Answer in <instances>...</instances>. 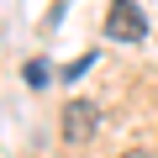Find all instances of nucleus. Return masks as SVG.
Here are the masks:
<instances>
[{
  "mask_svg": "<svg viewBox=\"0 0 158 158\" xmlns=\"http://www.w3.org/2000/svg\"><path fill=\"white\" fill-rule=\"evenodd\" d=\"M27 85H48V63H27Z\"/></svg>",
  "mask_w": 158,
  "mask_h": 158,
  "instance_id": "7ed1b4c3",
  "label": "nucleus"
},
{
  "mask_svg": "<svg viewBox=\"0 0 158 158\" xmlns=\"http://www.w3.org/2000/svg\"><path fill=\"white\" fill-rule=\"evenodd\" d=\"M90 63H95V53H85V58H74V63H69V74H63V79H79V74H85V69H90Z\"/></svg>",
  "mask_w": 158,
  "mask_h": 158,
  "instance_id": "20e7f679",
  "label": "nucleus"
},
{
  "mask_svg": "<svg viewBox=\"0 0 158 158\" xmlns=\"http://www.w3.org/2000/svg\"><path fill=\"white\" fill-rule=\"evenodd\" d=\"M95 100H69L63 106V142H90L95 137Z\"/></svg>",
  "mask_w": 158,
  "mask_h": 158,
  "instance_id": "f03ea898",
  "label": "nucleus"
},
{
  "mask_svg": "<svg viewBox=\"0 0 158 158\" xmlns=\"http://www.w3.org/2000/svg\"><path fill=\"white\" fill-rule=\"evenodd\" d=\"M106 37H116V42H142V37H148V21H142V11L132 6V0H111Z\"/></svg>",
  "mask_w": 158,
  "mask_h": 158,
  "instance_id": "f257e3e1",
  "label": "nucleus"
}]
</instances>
